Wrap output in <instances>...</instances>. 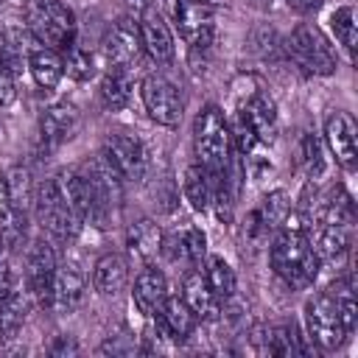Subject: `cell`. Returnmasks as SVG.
<instances>
[{"label": "cell", "mask_w": 358, "mask_h": 358, "mask_svg": "<svg viewBox=\"0 0 358 358\" xmlns=\"http://www.w3.org/2000/svg\"><path fill=\"white\" fill-rule=\"evenodd\" d=\"M25 62H28V73L39 90H56L59 81L64 78V62H62L59 50H53V48H45L36 42L28 50Z\"/></svg>", "instance_id": "cell-22"}, {"label": "cell", "mask_w": 358, "mask_h": 358, "mask_svg": "<svg viewBox=\"0 0 358 358\" xmlns=\"http://www.w3.org/2000/svg\"><path fill=\"white\" fill-rule=\"evenodd\" d=\"M64 73L73 78V81H78V84H84V81H90L92 76H95V62H92V56L84 50V48H78L76 42L64 50Z\"/></svg>", "instance_id": "cell-34"}, {"label": "cell", "mask_w": 358, "mask_h": 358, "mask_svg": "<svg viewBox=\"0 0 358 358\" xmlns=\"http://www.w3.org/2000/svg\"><path fill=\"white\" fill-rule=\"evenodd\" d=\"M101 101L109 112H120L129 106L134 92V76L129 67H109V73L101 78Z\"/></svg>", "instance_id": "cell-26"}, {"label": "cell", "mask_w": 358, "mask_h": 358, "mask_svg": "<svg viewBox=\"0 0 358 358\" xmlns=\"http://www.w3.org/2000/svg\"><path fill=\"white\" fill-rule=\"evenodd\" d=\"M268 263L271 271L291 288V291H305L316 282L319 277V257L310 243V218L299 210H288L282 224L274 232L271 249H268Z\"/></svg>", "instance_id": "cell-1"}, {"label": "cell", "mask_w": 358, "mask_h": 358, "mask_svg": "<svg viewBox=\"0 0 358 358\" xmlns=\"http://www.w3.org/2000/svg\"><path fill=\"white\" fill-rule=\"evenodd\" d=\"M84 274L73 266V263H64V266H56V277H53V291H50V305L53 310L59 313H67L73 308H78V302L84 299Z\"/></svg>", "instance_id": "cell-20"}, {"label": "cell", "mask_w": 358, "mask_h": 358, "mask_svg": "<svg viewBox=\"0 0 358 358\" xmlns=\"http://www.w3.org/2000/svg\"><path fill=\"white\" fill-rule=\"evenodd\" d=\"M14 218H25L20 213L11 210V201H8V187H6V173H0V227L11 224Z\"/></svg>", "instance_id": "cell-37"}, {"label": "cell", "mask_w": 358, "mask_h": 358, "mask_svg": "<svg viewBox=\"0 0 358 358\" xmlns=\"http://www.w3.org/2000/svg\"><path fill=\"white\" fill-rule=\"evenodd\" d=\"M210 3H213V6H218V3H221V0H210Z\"/></svg>", "instance_id": "cell-42"}, {"label": "cell", "mask_w": 358, "mask_h": 358, "mask_svg": "<svg viewBox=\"0 0 358 358\" xmlns=\"http://www.w3.org/2000/svg\"><path fill=\"white\" fill-rule=\"evenodd\" d=\"M143 53V39H140V25L134 17H120L103 36V56L109 67H129L140 59Z\"/></svg>", "instance_id": "cell-11"}, {"label": "cell", "mask_w": 358, "mask_h": 358, "mask_svg": "<svg viewBox=\"0 0 358 358\" xmlns=\"http://www.w3.org/2000/svg\"><path fill=\"white\" fill-rule=\"evenodd\" d=\"M249 3H252L257 11L268 14V17H277V14H288V11H291L285 0H249Z\"/></svg>", "instance_id": "cell-38"}, {"label": "cell", "mask_w": 358, "mask_h": 358, "mask_svg": "<svg viewBox=\"0 0 358 358\" xmlns=\"http://www.w3.org/2000/svg\"><path fill=\"white\" fill-rule=\"evenodd\" d=\"M154 324H157V336H162L165 341H173V344H185L193 330H196V313L185 305L182 296H171L162 302V308L151 316Z\"/></svg>", "instance_id": "cell-14"}, {"label": "cell", "mask_w": 358, "mask_h": 358, "mask_svg": "<svg viewBox=\"0 0 358 358\" xmlns=\"http://www.w3.org/2000/svg\"><path fill=\"white\" fill-rule=\"evenodd\" d=\"M162 249V229L151 221V218H140L131 221L126 229V255L131 260H140L143 266L151 263V257H157Z\"/></svg>", "instance_id": "cell-21"}, {"label": "cell", "mask_w": 358, "mask_h": 358, "mask_svg": "<svg viewBox=\"0 0 358 358\" xmlns=\"http://www.w3.org/2000/svg\"><path fill=\"white\" fill-rule=\"evenodd\" d=\"M204 277H207L213 294H215L221 302H227V299L235 296L238 280H235L232 266H229L224 257H218V255H207V257H204Z\"/></svg>", "instance_id": "cell-30"}, {"label": "cell", "mask_w": 358, "mask_h": 358, "mask_svg": "<svg viewBox=\"0 0 358 358\" xmlns=\"http://www.w3.org/2000/svg\"><path fill=\"white\" fill-rule=\"evenodd\" d=\"M0 246H3V241H0Z\"/></svg>", "instance_id": "cell-43"}, {"label": "cell", "mask_w": 358, "mask_h": 358, "mask_svg": "<svg viewBox=\"0 0 358 358\" xmlns=\"http://www.w3.org/2000/svg\"><path fill=\"white\" fill-rule=\"evenodd\" d=\"M34 213L39 227L56 241V243H70L76 241V235L81 232L84 221L70 210V204L64 201L56 179H45L42 185H36V199H34Z\"/></svg>", "instance_id": "cell-6"}, {"label": "cell", "mask_w": 358, "mask_h": 358, "mask_svg": "<svg viewBox=\"0 0 358 358\" xmlns=\"http://www.w3.org/2000/svg\"><path fill=\"white\" fill-rule=\"evenodd\" d=\"M25 28L31 36L53 50H67L76 39V14L62 0H22Z\"/></svg>", "instance_id": "cell-3"}, {"label": "cell", "mask_w": 358, "mask_h": 358, "mask_svg": "<svg viewBox=\"0 0 358 358\" xmlns=\"http://www.w3.org/2000/svg\"><path fill=\"white\" fill-rule=\"evenodd\" d=\"M140 98L148 117L159 126H179L185 115V92L165 76L151 73L140 81Z\"/></svg>", "instance_id": "cell-7"}, {"label": "cell", "mask_w": 358, "mask_h": 358, "mask_svg": "<svg viewBox=\"0 0 358 358\" xmlns=\"http://www.w3.org/2000/svg\"><path fill=\"white\" fill-rule=\"evenodd\" d=\"M193 151L204 171H221L232 159L229 120L221 106L207 103L193 120Z\"/></svg>", "instance_id": "cell-2"}, {"label": "cell", "mask_w": 358, "mask_h": 358, "mask_svg": "<svg viewBox=\"0 0 358 358\" xmlns=\"http://www.w3.org/2000/svg\"><path fill=\"white\" fill-rule=\"evenodd\" d=\"M288 210H291V201H288V193L285 190L266 193L257 201V207L249 213V218H246V235L252 241H260L266 235H274L277 227L282 224V218L288 215Z\"/></svg>", "instance_id": "cell-15"}, {"label": "cell", "mask_w": 358, "mask_h": 358, "mask_svg": "<svg viewBox=\"0 0 358 358\" xmlns=\"http://www.w3.org/2000/svg\"><path fill=\"white\" fill-rule=\"evenodd\" d=\"M330 31H333L336 42L352 59V53H355V8L352 6H338L330 14Z\"/></svg>", "instance_id": "cell-33"}, {"label": "cell", "mask_w": 358, "mask_h": 358, "mask_svg": "<svg viewBox=\"0 0 358 358\" xmlns=\"http://www.w3.org/2000/svg\"><path fill=\"white\" fill-rule=\"evenodd\" d=\"M213 59H215V28H207L199 36L187 39V62L196 73H207Z\"/></svg>", "instance_id": "cell-32"}, {"label": "cell", "mask_w": 358, "mask_h": 358, "mask_svg": "<svg viewBox=\"0 0 358 358\" xmlns=\"http://www.w3.org/2000/svg\"><path fill=\"white\" fill-rule=\"evenodd\" d=\"M282 50L294 59V64L310 76H333L338 70V53L324 31L313 22H299L282 39Z\"/></svg>", "instance_id": "cell-4"}, {"label": "cell", "mask_w": 358, "mask_h": 358, "mask_svg": "<svg viewBox=\"0 0 358 358\" xmlns=\"http://www.w3.org/2000/svg\"><path fill=\"white\" fill-rule=\"evenodd\" d=\"M8 291H14V271L6 260H0V296H6Z\"/></svg>", "instance_id": "cell-40"}, {"label": "cell", "mask_w": 358, "mask_h": 358, "mask_svg": "<svg viewBox=\"0 0 358 358\" xmlns=\"http://www.w3.org/2000/svg\"><path fill=\"white\" fill-rule=\"evenodd\" d=\"M313 218H316V224H338V227H350L352 229V224H355V201L344 190V185H336L319 201Z\"/></svg>", "instance_id": "cell-25"}, {"label": "cell", "mask_w": 358, "mask_h": 358, "mask_svg": "<svg viewBox=\"0 0 358 358\" xmlns=\"http://www.w3.org/2000/svg\"><path fill=\"white\" fill-rule=\"evenodd\" d=\"M285 3H288V8L296 11V14H313V11L322 8L324 0H285Z\"/></svg>", "instance_id": "cell-39"}, {"label": "cell", "mask_w": 358, "mask_h": 358, "mask_svg": "<svg viewBox=\"0 0 358 358\" xmlns=\"http://www.w3.org/2000/svg\"><path fill=\"white\" fill-rule=\"evenodd\" d=\"M56 252L48 241H34L25 252V282L28 294L48 308L50 305V291H53V277H56Z\"/></svg>", "instance_id": "cell-10"}, {"label": "cell", "mask_w": 358, "mask_h": 358, "mask_svg": "<svg viewBox=\"0 0 358 358\" xmlns=\"http://www.w3.org/2000/svg\"><path fill=\"white\" fill-rule=\"evenodd\" d=\"M78 123H81L78 106L70 103V101H59V103H50L42 112L39 131H42V140L48 145H62V143H67L78 131Z\"/></svg>", "instance_id": "cell-17"}, {"label": "cell", "mask_w": 358, "mask_h": 358, "mask_svg": "<svg viewBox=\"0 0 358 358\" xmlns=\"http://www.w3.org/2000/svg\"><path fill=\"white\" fill-rule=\"evenodd\" d=\"M6 187H8L11 210L20 215H28V210L34 207V199H36V185H34L31 171L25 165H14L6 173Z\"/></svg>", "instance_id": "cell-28"}, {"label": "cell", "mask_w": 358, "mask_h": 358, "mask_svg": "<svg viewBox=\"0 0 358 358\" xmlns=\"http://www.w3.org/2000/svg\"><path fill=\"white\" fill-rule=\"evenodd\" d=\"M249 45L260 59H274L282 50V39L277 36V31L271 25H257L249 36Z\"/></svg>", "instance_id": "cell-35"}, {"label": "cell", "mask_w": 358, "mask_h": 358, "mask_svg": "<svg viewBox=\"0 0 358 358\" xmlns=\"http://www.w3.org/2000/svg\"><path fill=\"white\" fill-rule=\"evenodd\" d=\"M50 352H53V355H67V352H73V355H76V352H78V344H76L73 338H67V336H59V338H56V344L50 347Z\"/></svg>", "instance_id": "cell-41"}, {"label": "cell", "mask_w": 358, "mask_h": 358, "mask_svg": "<svg viewBox=\"0 0 358 358\" xmlns=\"http://www.w3.org/2000/svg\"><path fill=\"white\" fill-rule=\"evenodd\" d=\"M25 313L28 299L22 291H8L6 296H0V344L17 338V333L25 324Z\"/></svg>", "instance_id": "cell-29"}, {"label": "cell", "mask_w": 358, "mask_h": 358, "mask_svg": "<svg viewBox=\"0 0 358 358\" xmlns=\"http://www.w3.org/2000/svg\"><path fill=\"white\" fill-rule=\"evenodd\" d=\"M137 25H140V39H143V53H148V59L157 64H171L176 45H173V31L168 20L154 6H148L140 11Z\"/></svg>", "instance_id": "cell-13"}, {"label": "cell", "mask_w": 358, "mask_h": 358, "mask_svg": "<svg viewBox=\"0 0 358 358\" xmlns=\"http://www.w3.org/2000/svg\"><path fill=\"white\" fill-rule=\"evenodd\" d=\"M299 168H302V173H305L310 182L319 179V176H324V171H327L324 143H322L316 134H310V131H305V134L299 137Z\"/></svg>", "instance_id": "cell-31"}, {"label": "cell", "mask_w": 358, "mask_h": 358, "mask_svg": "<svg viewBox=\"0 0 358 358\" xmlns=\"http://www.w3.org/2000/svg\"><path fill=\"white\" fill-rule=\"evenodd\" d=\"M302 313H305V336L310 338L313 347H319L322 352L341 350L350 333H347V324L341 319L336 299L327 291H316L313 296H308Z\"/></svg>", "instance_id": "cell-5"}, {"label": "cell", "mask_w": 358, "mask_h": 358, "mask_svg": "<svg viewBox=\"0 0 358 358\" xmlns=\"http://www.w3.org/2000/svg\"><path fill=\"white\" fill-rule=\"evenodd\" d=\"M185 305L196 313V319L201 322H215L221 316V299L213 294L207 277L201 268H187L185 277H182V294Z\"/></svg>", "instance_id": "cell-16"}, {"label": "cell", "mask_w": 358, "mask_h": 358, "mask_svg": "<svg viewBox=\"0 0 358 358\" xmlns=\"http://www.w3.org/2000/svg\"><path fill=\"white\" fill-rule=\"evenodd\" d=\"M129 282V260L123 255L106 252L95 260L92 266V285L101 296H115L126 288Z\"/></svg>", "instance_id": "cell-23"}, {"label": "cell", "mask_w": 358, "mask_h": 358, "mask_svg": "<svg viewBox=\"0 0 358 358\" xmlns=\"http://www.w3.org/2000/svg\"><path fill=\"white\" fill-rule=\"evenodd\" d=\"M101 151L112 159V165L120 171V176H123L126 182H140V179L148 173L151 157H148L145 143H143L137 134L109 131Z\"/></svg>", "instance_id": "cell-8"}, {"label": "cell", "mask_w": 358, "mask_h": 358, "mask_svg": "<svg viewBox=\"0 0 358 358\" xmlns=\"http://www.w3.org/2000/svg\"><path fill=\"white\" fill-rule=\"evenodd\" d=\"M17 98V84H14V70L0 53V106H11Z\"/></svg>", "instance_id": "cell-36"}, {"label": "cell", "mask_w": 358, "mask_h": 358, "mask_svg": "<svg viewBox=\"0 0 358 358\" xmlns=\"http://www.w3.org/2000/svg\"><path fill=\"white\" fill-rule=\"evenodd\" d=\"M324 143H327L333 159L347 173H352L358 165V126H355L350 112L333 109L324 117Z\"/></svg>", "instance_id": "cell-9"}, {"label": "cell", "mask_w": 358, "mask_h": 358, "mask_svg": "<svg viewBox=\"0 0 358 358\" xmlns=\"http://www.w3.org/2000/svg\"><path fill=\"white\" fill-rule=\"evenodd\" d=\"M131 299H134L137 310L151 319V316L162 308V302L168 299V280H165V274H162L157 266L145 263V266L140 268V274L134 277Z\"/></svg>", "instance_id": "cell-18"}, {"label": "cell", "mask_w": 358, "mask_h": 358, "mask_svg": "<svg viewBox=\"0 0 358 358\" xmlns=\"http://www.w3.org/2000/svg\"><path fill=\"white\" fill-rule=\"evenodd\" d=\"M235 112L255 129V134L260 137L263 145H268V143L277 140V131H280L277 103H274L266 92H260V87H255V90H249L243 98H238Z\"/></svg>", "instance_id": "cell-12"}, {"label": "cell", "mask_w": 358, "mask_h": 358, "mask_svg": "<svg viewBox=\"0 0 358 358\" xmlns=\"http://www.w3.org/2000/svg\"><path fill=\"white\" fill-rule=\"evenodd\" d=\"M182 196L193 213H207L210 210V173L193 162L182 173Z\"/></svg>", "instance_id": "cell-27"}, {"label": "cell", "mask_w": 358, "mask_h": 358, "mask_svg": "<svg viewBox=\"0 0 358 358\" xmlns=\"http://www.w3.org/2000/svg\"><path fill=\"white\" fill-rule=\"evenodd\" d=\"M173 263H185L187 268H199L207 257V235L199 227H185L182 232H173L162 238V249Z\"/></svg>", "instance_id": "cell-19"}, {"label": "cell", "mask_w": 358, "mask_h": 358, "mask_svg": "<svg viewBox=\"0 0 358 358\" xmlns=\"http://www.w3.org/2000/svg\"><path fill=\"white\" fill-rule=\"evenodd\" d=\"M310 243L313 252L319 257V263H338L347 257L350 252V227H338V224H316V232H310Z\"/></svg>", "instance_id": "cell-24"}]
</instances>
